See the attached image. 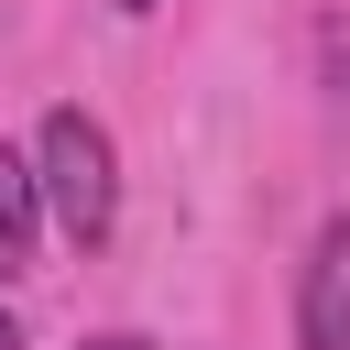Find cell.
Here are the masks:
<instances>
[{"mask_svg":"<svg viewBox=\"0 0 350 350\" xmlns=\"http://www.w3.org/2000/svg\"><path fill=\"white\" fill-rule=\"evenodd\" d=\"M33 164H44V208H55V230H66L77 252H98V241L120 230V153H109V131H98L88 109H44Z\"/></svg>","mask_w":350,"mask_h":350,"instance_id":"6da1fadb","label":"cell"},{"mask_svg":"<svg viewBox=\"0 0 350 350\" xmlns=\"http://www.w3.org/2000/svg\"><path fill=\"white\" fill-rule=\"evenodd\" d=\"M295 350H350V208L317 219L295 262Z\"/></svg>","mask_w":350,"mask_h":350,"instance_id":"7a4b0ae2","label":"cell"},{"mask_svg":"<svg viewBox=\"0 0 350 350\" xmlns=\"http://www.w3.org/2000/svg\"><path fill=\"white\" fill-rule=\"evenodd\" d=\"M44 230H55V208H44V164H33L22 142H0V284L33 273Z\"/></svg>","mask_w":350,"mask_h":350,"instance_id":"3957f363","label":"cell"},{"mask_svg":"<svg viewBox=\"0 0 350 350\" xmlns=\"http://www.w3.org/2000/svg\"><path fill=\"white\" fill-rule=\"evenodd\" d=\"M77 350H153L142 328H98V339H77Z\"/></svg>","mask_w":350,"mask_h":350,"instance_id":"277c9868","label":"cell"},{"mask_svg":"<svg viewBox=\"0 0 350 350\" xmlns=\"http://www.w3.org/2000/svg\"><path fill=\"white\" fill-rule=\"evenodd\" d=\"M0 350H22V328H11V306H0Z\"/></svg>","mask_w":350,"mask_h":350,"instance_id":"5b68a950","label":"cell"},{"mask_svg":"<svg viewBox=\"0 0 350 350\" xmlns=\"http://www.w3.org/2000/svg\"><path fill=\"white\" fill-rule=\"evenodd\" d=\"M120 11H153V0H120Z\"/></svg>","mask_w":350,"mask_h":350,"instance_id":"8992f818","label":"cell"}]
</instances>
